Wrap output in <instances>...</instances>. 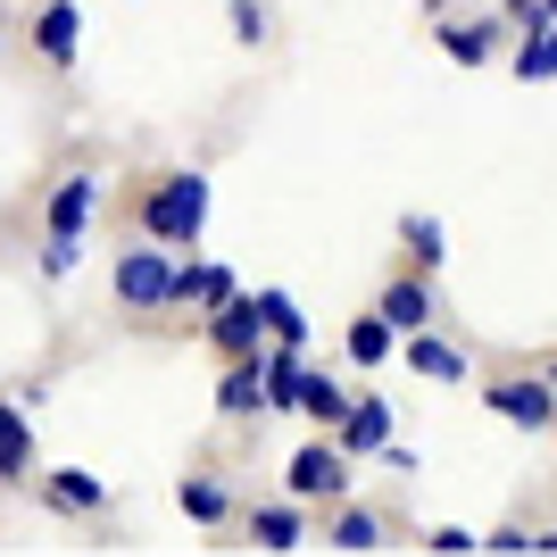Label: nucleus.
Masks as SVG:
<instances>
[{"mask_svg":"<svg viewBox=\"0 0 557 557\" xmlns=\"http://www.w3.org/2000/svg\"><path fill=\"white\" fill-rule=\"evenodd\" d=\"M483 549H499V557H524V549H533V533H524V524H499V533H491Z\"/></svg>","mask_w":557,"mask_h":557,"instance_id":"obj_26","label":"nucleus"},{"mask_svg":"<svg viewBox=\"0 0 557 557\" xmlns=\"http://www.w3.org/2000/svg\"><path fill=\"white\" fill-rule=\"evenodd\" d=\"M200 225H209V175H200V166H191V175H166V184L141 200V233H150V242L191 250V242H200Z\"/></svg>","mask_w":557,"mask_h":557,"instance_id":"obj_1","label":"nucleus"},{"mask_svg":"<svg viewBox=\"0 0 557 557\" xmlns=\"http://www.w3.org/2000/svg\"><path fill=\"white\" fill-rule=\"evenodd\" d=\"M300 408H308L317 424H342V417H349V392L333 383V374H300Z\"/></svg>","mask_w":557,"mask_h":557,"instance_id":"obj_20","label":"nucleus"},{"mask_svg":"<svg viewBox=\"0 0 557 557\" xmlns=\"http://www.w3.org/2000/svg\"><path fill=\"white\" fill-rule=\"evenodd\" d=\"M250 541H258V549H300L308 516L300 508H250Z\"/></svg>","mask_w":557,"mask_h":557,"instance_id":"obj_17","label":"nucleus"},{"mask_svg":"<svg viewBox=\"0 0 557 557\" xmlns=\"http://www.w3.org/2000/svg\"><path fill=\"white\" fill-rule=\"evenodd\" d=\"M508 67L524 75V84H549V75H557V25H533V34H524V50H516Z\"/></svg>","mask_w":557,"mask_h":557,"instance_id":"obj_19","label":"nucleus"},{"mask_svg":"<svg viewBox=\"0 0 557 557\" xmlns=\"http://www.w3.org/2000/svg\"><path fill=\"white\" fill-rule=\"evenodd\" d=\"M75 42H84V25H75V0H50L42 17H34V50L67 67V59H75Z\"/></svg>","mask_w":557,"mask_h":557,"instance_id":"obj_13","label":"nucleus"},{"mask_svg":"<svg viewBox=\"0 0 557 557\" xmlns=\"http://www.w3.org/2000/svg\"><path fill=\"white\" fill-rule=\"evenodd\" d=\"M424 549L433 557H466V549H483V541L466 533V524H442V533H424Z\"/></svg>","mask_w":557,"mask_h":557,"instance_id":"obj_25","label":"nucleus"},{"mask_svg":"<svg viewBox=\"0 0 557 557\" xmlns=\"http://www.w3.org/2000/svg\"><path fill=\"white\" fill-rule=\"evenodd\" d=\"M333 442H342L349 458H383V449H392V399H383V392L349 399V417L333 424Z\"/></svg>","mask_w":557,"mask_h":557,"instance_id":"obj_5","label":"nucleus"},{"mask_svg":"<svg viewBox=\"0 0 557 557\" xmlns=\"http://www.w3.org/2000/svg\"><path fill=\"white\" fill-rule=\"evenodd\" d=\"M408 374H424V383H466V374H474V358H466V342L408 333Z\"/></svg>","mask_w":557,"mask_h":557,"instance_id":"obj_7","label":"nucleus"},{"mask_svg":"<svg viewBox=\"0 0 557 557\" xmlns=\"http://www.w3.org/2000/svg\"><path fill=\"white\" fill-rule=\"evenodd\" d=\"M42 499H50V508H67V516H100V508H109V483L59 466V474H42Z\"/></svg>","mask_w":557,"mask_h":557,"instance_id":"obj_10","label":"nucleus"},{"mask_svg":"<svg viewBox=\"0 0 557 557\" xmlns=\"http://www.w3.org/2000/svg\"><path fill=\"white\" fill-rule=\"evenodd\" d=\"M483 399H491V417L524 424V433H557V383L549 374H499Z\"/></svg>","mask_w":557,"mask_h":557,"instance_id":"obj_3","label":"nucleus"},{"mask_svg":"<svg viewBox=\"0 0 557 557\" xmlns=\"http://www.w3.org/2000/svg\"><path fill=\"white\" fill-rule=\"evenodd\" d=\"M383 317L399 325V342L424 333V325H433V283H424V275H392V283H383Z\"/></svg>","mask_w":557,"mask_h":557,"instance_id":"obj_9","label":"nucleus"},{"mask_svg":"<svg viewBox=\"0 0 557 557\" xmlns=\"http://www.w3.org/2000/svg\"><path fill=\"white\" fill-rule=\"evenodd\" d=\"M175 508H184L191 524H225V516H233V491L216 483V474H184V483H175Z\"/></svg>","mask_w":557,"mask_h":557,"instance_id":"obj_14","label":"nucleus"},{"mask_svg":"<svg viewBox=\"0 0 557 557\" xmlns=\"http://www.w3.org/2000/svg\"><path fill=\"white\" fill-rule=\"evenodd\" d=\"M399 242L417 250V267H424V275H433V267H442V258H449V233L433 225V216H399Z\"/></svg>","mask_w":557,"mask_h":557,"instance_id":"obj_21","label":"nucleus"},{"mask_svg":"<svg viewBox=\"0 0 557 557\" xmlns=\"http://www.w3.org/2000/svg\"><path fill=\"white\" fill-rule=\"evenodd\" d=\"M549 383H557V367H549Z\"/></svg>","mask_w":557,"mask_h":557,"instance_id":"obj_28","label":"nucleus"},{"mask_svg":"<svg viewBox=\"0 0 557 557\" xmlns=\"http://www.w3.org/2000/svg\"><path fill=\"white\" fill-rule=\"evenodd\" d=\"M342 458H349L342 442H333V449H325V442H308L300 458H292V491H300V499H342V483H349V466H342Z\"/></svg>","mask_w":557,"mask_h":557,"instance_id":"obj_6","label":"nucleus"},{"mask_svg":"<svg viewBox=\"0 0 557 557\" xmlns=\"http://www.w3.org/2000/svg\"><path fill=\"white\" fill-rule=\"evenodd\" d=\"M499 25H508V17H449L442 25V50H449V59H458V67H483V59H491V50H499Z\"/></svg>","mask_w":557,"mask_h":557,"instance_id":"obj_12","label":"nucleus"},{"mask_svg":"<svg viewBox=\"0 0 557 557\" xmlns=\"http://www.w3.org/2000/svg\"><path fill=\"white\" fill-rule=\"evenodd\" d=\"M175 267H184L175 242H150V233H141L134 250L116 258V300L125 308H175Z\"/></svg>","mask_w":557,"mask_h":557,"instance_id":"obj_2","label":"nucleus"},{"mask_svg":"<svg viewBox=\"0 0 557 557\" xmlns=\"http://www.w3.org/2000/svg\"><path fill=\"white\" fill-rule=\"evenodd\" d=\"M258 308H267V333H275V342H300L308 349V317H300L292 292H258Z\"/></svg>","mask_w":557,"mask_h":557,"instance_id":"obj_22","label":"nucleus"},{"mask_svg":"<svg viewBox=\"0 0 557 557\" xmlns=\"http://www.w3.org/2000/svg\"><path fill=\"white\" fill-rule=\"evenodd\" d=\"M333 549H392V524H383V516L374 508H342V524H333Z\"/></svg>","mask_w":557,"mask_h":557,"instance_id":"obj_18","label":"nucleus"},{"mask_svg":"<svg viewBox=\"0 0 557 557\" xmlns=\"http://www.w3.org/2000/svg\"><path fill=\"white\" fill-rule=\"evenodd\" d=\"M209 342L225 349V358H250L258 342H275V333H267V308H258V292H233L225 308H209Z\"/></svg>","mask_w":557,"mask_h":557,"instance_id":"obj_4","label":"nucleus"},{"mask_svg":"<svg viewBox=\"0 0 557 557\" xmlns=\"http://www.w3.org/2000/svg\"><path fill=\"white\" fill-rule=\"evenodd\" d=\"M92 200H100L92 175H67V184L50 191V233H84L92 225Z\"/></svg>","mask_w":557,"mask_h":557,"instance_id":"obj_15","label":"nucleus"},{"mask_svg":"<svg viewBox=\"0 0 557 557\" xmlns=\"http://www.w3.org/2000/svg\"><path fill=\"white\" fill-rule=\"evenodd\" d=\"M533 25H557V0H541V9H533ZM533 25H524V34H533Z\"/></svg>","mask_w":557,"mask_h":557,"instance_id":"obj_27","label":"nucleus"},{"mask_svg":"<svg viewBox=\"0 0 557 557\" xmlns=\"http://www.w3.org/2000/svg\"><path fill=\"white\" fill-rule=\"evenodd\" d=\"M216 417H267V367H258V349L225 367V383H216Z\"/></svg>","mask_w":557,"mask_h":557,"instance_id":"obj_8","label":"nucleus"},{"mask_svg":"<svg viewBox=\"0 0 557 557\" xmlns=\"http://www.w3.org/2000/svg\"><path fill=\"white\" fill-rule=\"evenodd\" d=\"M34 267H42L50 283H67L75 267H84V233H50V242H42V258H34Z\"/></svg>","mask_w":557,"mask_h":557,"instance_id":"obj_23","label":"nucleus"},{"mask_svg":"<svg viewBox=\"0 0 557 557\" xmlns=\"http://www.w3.org/2000/svg\"><path fill=\"white\" fill-rule=\"evenodd\" d=\"M225 17H233V42H267V9L258 0H233Z\"/></svg>","mask_w":557,"mask_h":557,"instance_id":"obj_24","label":"nucleus"},{"mask_svg":"<svg viewBox=\"0 0 557 557\" xmlns=\"http://www.w3.org/2000/svg\"><path fill=\"white\" fill-rule=\"evenodd\" d=\"M25 474H34V424L17 399H0V483H25Z\"/></svg>","mask_w":557,"mask_h":557,"instance_id":"obj_11","label":"nucleus"},{"mask_svg":"<svg viewBox=\"0 0 557 557\" xmlns=\"http://www.w3.org/2000/svg\"><path fill=\"white\" fill-rule=\"evenodd\" d=\"M392 342H399V325L374 308V317H358V325H349L342 349H349V367H383V358H392Z\"/></svg>","mask_w":557,"mask_h":557,"instance_id":"obj_16","label":"nucleus"}]
</instances>
